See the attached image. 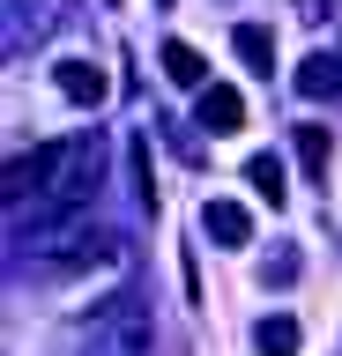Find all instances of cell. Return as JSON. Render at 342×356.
Returning a JSON list of instances; mask_svg holds the SVG:
<instances>
[{"label":"cell","mask_w":342,"mask_h":356,"mask_svg":"<svg viewBox=\"0 0 342 356\" xmlns=\"http://www.w3.org/2000/svg\"><path fill=\"white\" fill-rule=\"evenodd\" d=\"M75 356H149V305L141 297H104L90 312V327H82V349Z\"/></svg>","instance_id":"cell-1"},{"label":"cell","mask_w":342,"mask_h":356,"mask_svg":"<svg viewBox=\"0 0 342 356\" xmlns=\"http://www.w3.org/2000/svg\"><path fill=\"white\" fill-rule=\"evenodd\" d=\"M104 186V141L97 134H75V141H52V178H45V200H82Z\"/></svg>","instance_id":"cell-2"},{"label":"cell","mask_w":342,"mask_h":356,"mask_svg":"<svg viewBox=\"0 0 342 356\" xmlns=\"http://www.w3.org/2000/svg\"><path fill=\"white\" fill-rule=\"evenodd\" d=\"M194 119H201L208 134H238V127H246V97H238L231 82H208V89H201V111H194Z\"/></svg>","instance_id":"cell-3"},{"label":"cell","mask_w":342,"mask_h":356,"mask_svg":"<svg viewBox=\"0 0 342 356\" xmlns=\"http://www.w3.org/2000/svg\"><path fill=\"white\" fill-rule=\"evenodd\" d=\"M60 97H68V104H104V97H112V74L90 67V60H60Z\"/></svg>","instance_id":"cell-4"},{"label":"cell","mask_w":342,"mask_h":356,"mask_svg":"<svg viewBox=\"0 0 342 356\" xmlns=\"http://www.w3.org/2000/svg\"><path fill=\"white\" fill-rule=\"evenodd\" d=\"M297 97H342V52H327V44H320V52H305V67H297Z\"/></svg>","instance_id":"cell-5"},{"label":"cell","mask_w":342,"mask_h":356,"mask_svg":"<svg viewBox=\"0 0 342 356\" xmlns=\"http://www.w3.org/2000/svg\"><path fill=\"white\" fill-rule=\"evenodd\" d=\"M201 230H208L216 245H246V238H253V216L238 208V200H208V208H201Z\"/></svg>","instance_id":"cell-6"},{"label":"cell","mask_w":342,"mask_h":356,"mask_svg":"<svg viewBox=\"0 0 342 356\" xmlns=\"http://www.w3.org/2000/svg\"><path fill=\"white\" fill-rule=\"evenodd\" d=\"M164 74H171L179 89H208V60H201L186 38H171V44H164Z\"/></svg>","instance_id":"cell-7"},{"label":"cell","mask_w":342,"mask_h":356,"mask_svg":"<svg viewBox=\"0 0 342 356\" xmlns=\"http://www.w3.org/2000/svg\"><path fill=\"white\" fill-rule=\"evenodd\" d=\"M253 349L261 356H297V319L290 312H268V319L253 327Z\"/></svg>","instance_id":"cell-8"},{"label":"cell","mask_w":342,"mask_h":356,"mask_svg":"<svg viewBox=\"0 0 342 356\" xmlns=\"http://www.w3.org/2000/svg\"><path fill=\"white\" fill-rule=\"evenodd\" d=\"M231 44H238V60H246L253 74H268V67H275V38L261 30V22H238V30H231Z\"/></svg>","instance_id":"cell-9"},{"label":"cell","mask_w":342,"mask_h":356,"mask_svg":"<svg viewBox=\"0 0 342 356\" xmlns=\"http://www.w3.org/2000/svg\"><path fill=\"white\" fill-rule=\"evenodd\" d=\"M246 186L268 200V208H283V200H290V186H283V163H275V156H253V163H246Z\"/></svg>","instance_id":"cell-10"},{"label":"cell","mask_w":342,"mask_h":356,"mask_svg":"<svg viewBox=\"0 0 342 356\" xmlns=\"http://www.w3.org/2000/svg\"><path fill=\"white\" fill-rule=\"evenodd\" d=\"M327 156H335V141H327V127H297V163L313 178H327Z\"/></svg>","instance_id":"cell-11"},{"label":"cell","mask_w":342,"mask_h":356,"mask_svg":"<svg viewBox=\"0 0 342 356\" xmlns=\"http://www.w3.org/2000/svg\"><path fill=\"white\" fill-rule=\"evenodd\" d=\"M127 171H134V193L157 208V171H149V141H127Z\"/></svg>","instance_id":"cell-12"},{"label":"cell","mask_w":342,"mask_h":356,"mask_svg":"<svg viewBox=\"0 0 342 356\" xmlns=\"http://www.w3.org/2000/svg\"><path fill=\"white\" fill-rule=\"evenodd\" d=\"M261 282H275V289H290V282H297V252H275V260L261 267Z\"/></svg>","instance_id":"cell-13"},{"label":"cell","mask_w":342,"mask_h":356,"mask_svg":"<svg viewBox=\"0 0 342 356\" xmlns=\"http://www.w3.org/2000/svg\"><path fill=\"white\" fill-rule=\"evenodd\" d=\"M157 8H171V0H157Z\"/></svg>","instance_id":"cell-14"}]
</instances>
